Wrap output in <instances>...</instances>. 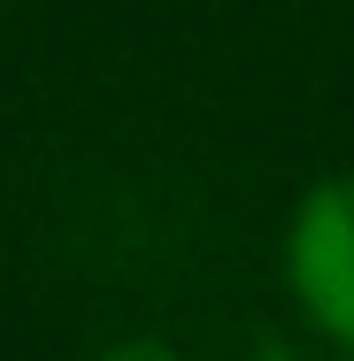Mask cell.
Here are the masks:
<instances>
[{
    "instance_id": "1",
    "label": "cell",
    "mask_w": 354,
    "mask_h": 361,
    "mask_svg": "<svg viewBox=\"0 0 354 361\" xmlns=\"http://www.w3.org/2000/svg\"><path fill=\"white\" fill-rule=\"evenodd\" d=\"M285 277L300 292V307L354 346V177H324L300 216H293V238H285Z\"/></svg>"
},
{
    "instance_id": "2",
    "label": "cell",
    "mask_w": 354,
    "mask_h": 361,
    "mask_svg": "<svg viewBox=\"0 0 354 361\" xmlns=\"http://www.w3.org/2000/svg\"><path fill=\"white\" fill-rule=\"evenodd\" d=\"M108 361H185V354H170V346H154V338H131V346H116Z\"/></svg>"
}]
</instances>
